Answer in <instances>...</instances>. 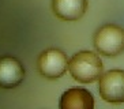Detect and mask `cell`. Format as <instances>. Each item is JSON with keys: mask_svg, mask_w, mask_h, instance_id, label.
<instances>
[{"mask_svg": "<svg viewBox=\"0 0 124 109\" xmlns=\"http://www.w3.org/2000/svg\"><path fill=\"white\" fill-rule=\"evenodd\" d=\"M100 94L106 102L123 104L124 102V71L110 70L100 78Z\"/></svg>", "mask_w": 124, "mask_h": 109, "instance_id": "4", "label": "cell"}, {"mask_svg": "<svg viewBox=\"0 0 124 109\" xmlns=\"http://www.w3.org/2000/svg\"><path fill=\"white\" fill-rule=\"evenodd\" d=\"M68 59L67 54L60 49L51 48L40 54L37 67L42 76L48 79H57L66 74L68 70Z\"/></svg>", "mask_w": 124, "mask_h": 109, "instance_id": "3", "label": "cell"}, {"mask_svg": "<svg viewBox=\"0 0 124 109\" xmlns=\"http://www.w3.org/2000/svg\"><path fill=\"white\" fill-rule=\"evenodd\" d=\"M60 109H94V97L83 87H71L60 97Z\"/></svg>", "mask_w": 124, "mask_h": 109, "instance_id": "6", "label": "cell"}, {"mask_svg": "<svg viewBox=\"0 0 124 109\" xmlns=\"http://www.w3.org/2000/svg\"><path fill=\"white\" fill-rule=\"evenodd\" d=\"M25 79V68L18 59L12 56L0 57V87L14 89Z\"/></svg>", "mask_w": 124, "mask_h": 109, "instance_id": "5", "label": "cell"}, {"mask_svg": "<svg viewBox=\"0 0 124 109\" xmlns=\"http://www.w3.org/2000/svg\"><path fill=\"white\" fill-rule=\"evenodd\" d=\"M52 10L63 21H78L86 14L87 0H52Z\"/></svg>", "mask_w": 124, "mask_h": 109, "instance_id": "7", "label": "cell"}, {"mask_svg": "<svg viewBox=\"0 0 124 109\" xmlns=\"http://www.w3.org/2000/svg\"><path fill=\"white\" fill-rule=\"evenodd\" d=\"M68 70L75 80L80 83H93L101 78L104 65L98 54L82 51L72 56L68 63Z\"/></svg>", "mask_w": 124, "mask_h": 109, "instance_id": "1", "label": "cell"}, {"mask_svg": "<svg viewBox=\"0 0 124 109\" xmlns=\"http://www.w3.org/2000/svg\"><path fill=\"white\" fill-rule=\"evenodd\" d=\"M97 52L106 57H115L124 52V29L113 23L101 26L94 34Z\"/></svg>", "mask_w": 124, "mask_h": 109, "instance_id": "2", "label": "cell"}]
</instances>
